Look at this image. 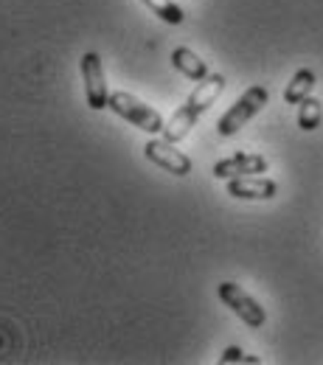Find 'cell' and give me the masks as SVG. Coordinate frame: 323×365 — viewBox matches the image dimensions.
<instances>
[{"mask_svg":"<svg viewBox=\"0 0 323 365\" xmlns=\"http://www.w3.org/2000/svg\"><path fill=\"white\" fill-rule=\"evenodd\" d=\"M323 121V104L321 98H315V96H307L301 104H298V127L304 130V133H312V130H318Z\"/></svg>","mask_w":323,"mask_h":365,"instance_id":"8fae6325","label":"cell"},{"mask_svg":"<svg viewBox=\"0 0 323 365\" xmlns=\"http://www.w3.org/2000/svg\"><path fill=\"white\" fill-rule=\"evenodd\" d=\"M107 107H110L116 115H121L124 121H130V124H135L138 130L149 133V135H158V133H163V127H166L163 115H160L155 107H149L146 101H140L138 96H133V93H127V91L110 93V104H107Z\"/></svg>","mask_w":323,"mask_h":365,"instance_id":"7a4b0ae2","label":"cell"},{"mask_svg":"<svg viewBox=\"0 0 323 365\" xmlns=\"http://www.w3.org/2000/svg\"><path fill=\"white\" fill-rule=\"evenodd\" d=\"M172 65L183 73L185 79H194V82H202V79L208 76V65H205L191 48H185V46L172 51Z\"/></svg>","mask_w":323,"mask_h":365,"instance_id":"9c48e42d","label":"cell"},{"mask_svg":"<svg viewBox=\"0 0 323 365\" xmlns=\"http://www.w3.org/2000/svg\"><path fill=\"white\" fill-rule=\"evenodd\" d=\"M220 363H262V360H259V357H253V354H245V351H242V349H236V346H231V349H225V351H222Z\"/></svg>","mask_w":323,"mask_h":365,"instance_id":"4fadbf2b","label":"cell"},{"mask_svg":"<svg viewBox=\"0 0 323 365\" xmlns=\"http://www.w3.org/2000/svg\"><path fill=\"white\" fill-rule=\"evenodd\" d=\"M140 3H146L163 23H169V26H180L185 20V11L178 6V0H140Z\"/></svg>","mask_w":323,"mask_h":365,"instance_id":"7c38bea8","label":"cell"},{"mask_svg":"<svg viewBox=\"0 0 323 365\" xmlns=\"http://www.w3.org/2000/svg\"><path fill=\"white\" fill-rule=\"evenodd\" d=\"M225 191L228 197H236V200H273L278 194V182L270 178L247 175V178H231Z\"/></svg>","mask_w":323,"mask_h":365,"instance_id":"ba28073f","label":"cell"},{"mask_svg":"<svg viewBox=\"0 0 323 365\" xmlns=\"http://www.w3.org/2000/svg\"><path fill=\"white\" fill-rule=\"evenodd\" d=\"M315 85H318L315 71H309V68L295 71V76L289 79V85H287V91H284V101H287V104H301L307 96H312Z\"/></svg>","mask_w":323,"mask_h":365,"instance_id":"30bf717a","label":"cell"},{"mask_svg":"<svg viewBox=\"0 0 323 365\" xmlns=\"http://www.w3.org/2000/svg\"><path fill=\"white\" fill-rule=\"evenodd\" d=\"M222 91H225V76H222V73H208V76L191 91V96L178 107V113L166 121V127H163L160 135L166 138V140H172V143L183 140V138L194 130V124L200 121V115L222 96Z\"/></svg>","mask_w":323,"mask_h":365,"instance_id":"6da1fadb","label":"cell"},{"mask_svg":"<svg viewBox=\"0 0 323 365\" xmlns=\"http://www.w3.org/2000/svg\"><path fill=\"white\" fill-rule=\"evenodd\" d=\"M217 295H220V301L233 309V315L239 320H245L250 329H262L265 323H267V312L262 309V304L250 295V292H245L239 284H233V281H222L220 287H217Z\"/></svg>","mask_w":323,"mask_h":365,"instance_id":"277c9868","label":"cell"},{"mask_svg":"<svg viewBox=\"0 0 323 365\" xmlns=\"http://www.w3.org/2000/svg\"><path fill=\"white\" fill-rule=\"evenodd\" d=\"M267 101H270V93H267L265 85H253V88H247V91L233 101V107H228V113L220 118L217 133H220L222 138L236 135L253 115H259V113L267 107Z\"/></svg>","mask_w":323,"mask_h":365,"instance_id":"3957f363","label":"cell"},{"mask_svg":"<svg viewBox=\"0 0 323 365\" xmlns=\"http://www.w3.org/2000/svg\"><path fill=\"white\" fill-rule=\"evenodd\" d=\"M267 158L256 152H236L233 158H225L214 163V178L231 180V178H247V175H265L267 172Z\"/></svg>","mask_w":323,"mask_h":365,"instance_id":"52a82bcc","label":"cell"},{"mask_svg":"<svg viewBox=\"0 0 323 365\" xmlns=\"http://www.w3.org/2000/svg\"><path fill=\"white\" fill-rule=\"evenodd\" d=\"M143 155H146L155 166L166 169L169 175H178V178L191 175V158L183 155V152H180L172 140H166V138H152V140H146Z\"/></svg>","mask_w":323,"mask_h":365,"instance_id":"8992f818","label":"cell"},{"mask_svg":"<svg viewBox=\"0 0 323 365\" xmlns=\"http://www.w3.org/2000/svg\"><path fill=\"white\" fill-rule=\"evenodd\" d=\"M79 68H82V79H85L88 107H91V110H104V107L110 104V91H107L101 56H98L96 51H88V53L79 59Z\"/></svg>","mask_w":323,"mask_h":365,"instance_id":"5b68a950","label":"cell"}]
</instances>
